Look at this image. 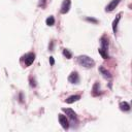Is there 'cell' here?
Wrapping results in <instances>:
<instances>
[{
  "instance_id": "9a60e30c",
  "label": "cell",
  "mask_w": 132,
  "mask_h": 132,
  "mask_svg": "<svg viewBox=\"0 0 132 132\" xmlns=\"http://www.w3.org/2000/svg\"><path fill=\"white\" fill-rule=\"evenodd\" d=\"M98 53L101 55V57H102L103 59H107V58H108L107 51H104V50H102V48H99V50H98Z\"/></svg>"
},
{
  "instance_id": "7a4b0ae2",
  "label": "cell",
  "mask_w": 132,
  "mask_h": 132,
  "mask_svg": "<svg viewBox=\"0 0 132 132\" xmlns=\"http://www.w3.org/2000/svg\"><path fill=\"white\" fill-rule=\"evenodd\" d=\"M21 60L24 62L25 67H28V66H30V65L34 62V60H35V54L32 53V52L27 53V54H25V55L22 57Z\"/></svg>"
},
{
  "instance_id": "8fae6325",
  "label": "cell",
  "mask_w": 132,
  "mask_h": 132,
  "mask_svg": "<svg viewBox=\"0 0 132 132\" xmlns=\"http://www.w3.org/2000/svg\"><path fill=\"white\" fill-rule=\"evenodd\" d=\"M99 71L101 72V74H102L105 78H111V74H110V72H109L107 69H105L103 66H100V67H99Z\"/></svg>"
},
{
  "instance_id": "5bb4252c",
  "label": "cell",
  "mask_w": 132,
  "mask_h": 132,
  "mask_svg": "<svg viewBox=\"0 0 132 132\" xmlns=\"http://www.w3.org/2000/svg\"><path fill=\"white\" fill-rule=\"evenodd\" d=\"M45 23H46L47 26H53V25L55 24V18H54L53 15H50V16L45 20Z\"/></svg>"
},
{
  "instance_id": "5b68a950",
  "label": "cell",
  "mask_w": 132,
  "mask_h": 132,
  "mask_svg": "<svg viewBox=\"0 0 132 132\" xmlns=\"http://www.w3.org/2000/svg\"><path fill=\"white\" fill-rule=\"evenodd\" d=\"M120 2H121V0H111V1L105 6V11H106V12H111L112 10H114V8L119 5Z\"/></svg>"
},
{
  "instance_id": "52a82bcc",
  "label": "cell",
  "mask_w": 132,
  "mask_h": 132,
  "mask_svg": "<svg viewBox=\"0 0 132 132\" xmlns=\"http://www.w3.org/2000/svg\"><path fill=\"white\" fill-rule=\"evenodd\" d=\"M62 110L66 113V116H67L69 119H71V120H73V121L77 119V116H76V113H75V111H74L73 109H71V108H63Z\"/></svg>"
},
{
  "instance_id": "d6986e66",
  "label": "cell",
  "mask_w": 132,
  "mask_h": 132,
  "mask_svg": "<svg viewBox=\"0 0 132 132\" xmlns=\"http://www.w3.org/2000/svg\"><path fill=\"white\" fill-rule=\"evenodd\" d=\"M50 64L53 66L55 64V60H54V57H50Z\"/></svg>"
},
{
  "instance_id": "2e32d148",
  "label": "cell",
  "mask_w": 132,
  "mask_h": 132,
  "mask_svg": "<svg viewBox=\"0 0 132 132\" xmlns=\"http://www.w3.org/2000/svg\"><path fill=\"white\" fill-rule=\"evenodd\" d=\"M63 55H64V57H66L67 59H71V57H72V54L69 52V50H67V48H63Z\"/></svg>"
},
{
  "instance_id": "6da1fadb",
  "label": "cell",
  "mask_w": 132,
  "mask_h": 132,
  "mask_svg": "<svg viewBox=\"0 0 132 132\" xmlns=\"http://www.w3.org/2000/svg\"><path fill=\"white\" fill-rule=\"evenodd\" d=\"M76 61L77 63L82 66V67H86V68H92L94 65H95V61L90 58L89 56H86V55H81V56H78L76 58Z\"/></svg>"
},
{
  "instance_id": "4fadbf2b",
  "label": "cell",
  "mask_w": 132,
  "mask_h": 132,
  "mask_svg": "<svg viewBox=\"0 0 132 132\" xmlns=\"http://www.w3.org/2000/svg\"><path fill=\"white\" fill-rule=\"evenodd\" d=\"M120 109L123 111H129L130 110V104L126 101H123L120 103Z\"/></svg>"
},
{
  "instance_id": "ba28073f",
  "label": "cell",
  "mask_w": 132,
  "mask_h": 132,
  "mask_svg": "<svg viewBox=\"0 0 132 132\" xmlns=\"http://www.w3.org/2000/svg\"><path fill=\"white\" fill-rule=\"evenodd\" d=\"M121 15H122V12L118 13V14L116 15V19H114L113 22H112V31H113L114 34H116L117 31H118V26H119V22H120V20H121Z\"/></svg>"
},
{
  "instance_id": "7c38bea8",
  "label": "cell",
  "mask_w": 132,
  "mask_h": 132,
  "mask_svg": "<svg viewBox=\"0 0 132 132\" xmlns=\"http://www.w3.org/2000/svg\"><path fill=\"white\" fill-rule=\"evenodd\" d=\"M99 82L96 81L93 86V89H92V95L93 96H99L100 95V92H99Z\"/></svg>"
},
{
  "instance_id": "ffe728a7",
  "label": "cell",
  "mask_w": 132,
  "mask_h": 132,
  "mask_svg": "<svg viewBox=\"0 0 132 132\" xmlns=\"http://www.w3.org/2000/svg\"><path fill=\"white\" fill-rule=\"evenodd\" d=\"M53 47H54V41H52V42H51V44L48 45V48H50V51H53Z\"/></svg>"
},
{
  "instance_id": "ac0fdd59",
  "label": "cell",
  "mask_w": 132,
  "mask_h": 132,
  "mask_svg": "<svg viewBox=\"0 0 132 132\" xmlns=\"http://www.w3.org/2000/svg\"><path fill=\"white\" fill-rule=\"evenodd\" d=\"M29 80H30V86H31V87H33V88H34V87H36V82H35V79H34V78L30 77V79H29Z\"/></svg>"
},
{
  "instance_id": "9c48e42d",
  "label": "cell",
  "mask_w": 132,
  "mask_h": 132,
  "mask_svg": "<svg viewBox=\"0 0 132 132\" xmlns=\"http://www.w3.org/2000/svg\"><path fill=\"white\" fill-rule=\"evenodd\" d=\"M100 43H101V47L100 48H102L104 51H107V48H108V38L105 35L100 38Z\"/></svg>"
},
{
  "instance_id": "277c9868",
  "label": "cell",
  "mask_w": 132,
  "mask_h": 132,
  "mask_svg": "<svg viewBox=\"0 0 132 132\" xmlns=\"http://www.w3.org/2000/svg\"><path fill=\"white\" fill-rule=\"evenodd\" d=\"M70 6H71V1H70V0H64V1L62 2L60 12H61L62 14H66V13L69 11Z\"/></svg>"
},
{
  "instance_id": "e0dca14e",
  "label": "cell",
  "mask_w": 132,
  "mask_h": 132,
  "mask_svg": "<svg viewBox=\"0 0 132 132\" xmlns=\"http://www.w3.org/2000/svg\"><path fill=\"white\" fill-rule=\"evenodd\" d=\"M86 21H87V22H90V23H93V24H98V23H99V21H98L97 19H95V18H90V16H87V18H86Z\"/></svg>"
},
{
  "instance_id": "8992f818",
  "label": "cell",
  "mask_w": 132,
  "mask_h": 132,
  "mask_svg": "<svg viewBox=\"0 0 132 132\" xmlns=\"http://www.w3.org/2000/svg\"><path fill=\"white\" fill-rule=\"evenodd\" d=\"M68 81L71 84H78L79 82V75L76 71H72L68 76Z\"/></svg>"
},
{
  "instance_id": "3957f363",
  "label": "cell",
  "mask_w": 132,
  "mask_h": 132,
  "mask_svg": "<svg viewBox=\"0 0 132 132\" xmlns=\"http://www.w3.org/2000/svg\"><path fill=\"white\" fill-rule=\"evenodd\" d=\"M58 119H59V123L61 124V126L63 127V129L67 130V129L69 128V122H68L67 117L64 116V114H62V113H60V114L58 116Z\"/></svg>"
},
{
  "instance_id": "44dd1931",
  "label": "cell",
  "mask_w": 132,
  "mask_h": 132,
  "mask_svg": "<svg viewBox=\"0 0 132 132\" xmlns=\"http://www.w3.org/2000/svg\"><path fill=\"white\" fill-rule=\"evenodd\" d=\"M20 102H23V93H20Z\"/></svg>"
},
{
  "instance_id": "30bf717a",
  "label": "cell",
  "mask_w": 132,
  "mask_h": 132,
  "mask_svg": "<svg viewBox=\"0 0 132 132\" xmlns=\"http://www.w3.org/2000/svg\"><path fill=\"white\" fill-rule=\"evenodd\" d=\"M79 99H80V96H79V95H71V96H69L68 98H66L65 102L68 103V104H70V103H73V102H75V101H78Z\"/></svg>"
}]
</instances>
